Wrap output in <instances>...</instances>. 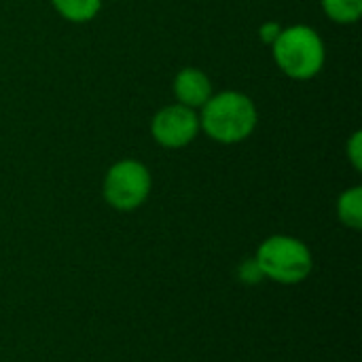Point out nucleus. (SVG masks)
<instances>
[{"instance_id":"20e7f679","label":"nucleus","mask_w":362,"mask_h":362,"mask_svg":"<svg viewBox=\"0 0 362 362\" xmlns=\"http://www.w3.org/2000/svg\"><path fill=\"white\" fill-rule=\"evenodd\" d=\"M151 189L153 176L148 168L138 159H121L104 174L102 197L110 208L119 212H132L146 204Z\"/></svg>"},{"instance_id":"6e6552de","label":"nucleus","mask_w":362,"mask_h":362,"mask_svg":"<svg viewBox=\"0 0 362 362\" xmlns=\"http://www.w3.org/2000/svg\"><path fill=\"white\" fill-rule=\"evenodd\" d=\"M53 8L72 23H87L98 17L102 0H51Z\"/></svg>"},{"instance_id":"0eeeda50","label":"nucleus","mask_w":362,"mask_h":362,"mask_svg":"<svg viewBox=\"0 0 362 362\" xmlns=\"http://www.w3.org/2000/svg\"><path fill=\"white\" fill-rule=\"evenodd\" d=\"M337 218L348 229L361 231L362 227V189H346L337 199Z\"/></svg>"},{"instance_id":"f03ea898","label":"nucleus","mask_w":362,"mask_h":362,"mask_svg":"<svg viewBox=\"0 0 362 362\" xmlns=\"http://www.w3.org/2000/svg\"><path fill=\"white\" fill-rule=\"evenodd\" d=\"M272 55L288 78L310 81L325 68L327 47L312 25L297 23L280 30L278 38L272 42Z\"/></svg>"},{"instance_id":"1a4fd4ad","label":"nucleus","mask_w":362,"mask_h":362,"mask_svg":"<svg viewBox=\"0 0 362 362\" xmlns=\"http://www.w3.org/2000/svg\"><path fill=\"white\" fill-rule=\"evenodd\" d=\"M320 6L335 23H356L362 15V0H320Z\"/></svg>"},{"instance_id":"7ed1b4c3","label":"nucleus","mask_w":362,"mask_h":362,"mask_svg":"<svg viewBox=\"0 0 362 362\" xmlns=\"http://www.w3.org/2000/svg\"><path fill=\"white\" fill-rule=\"evenodd\" d=\"M252 263L259 269V276L284 286L305 282L314 269L310 246L293 235H272L263 240Z\"/></svg>"},{"instance_id":"f257e3e1","label":"nucleus","mask_w":362,"mask_h":362,"mask_svg":"<svg viewBox=\"0 0 362 362\" xmlns=\"http://www.w3.org/2000/svg\"><path fill=\"white\" fill-rule=\"evenodd\" d=\"M202 132L218 144H238L252 136L259 110L250 95L242 91H218L197 110Z\"/></svg>"},{"instance_id":"423d86ee","label":"nucleus","mask_w":362,"mask_h":362,"mask_svg":"<svg viewBox=\"0 0 362 362\" xmlns=\"http://www.w3.org/2000/svg\"><path fill=\"white\" fill-rule=\"evenodd\" d=\"M172 91H174L178 104L199 110L214 93V87H212L210 76L204 70L187 66L174 76Z\"/></svg>"},{"instance_id":"9d476101","label":"nucleus","mask_w":362,"mask_h":362,"mask_svg":"<svg viewBox=\"0 0 362 362\" xmlns=\"http://www.w3.org/2000/svg\"><path fill=\"white\" fill-rule=\"evenodd\" d=\"M346 153H348V159H350L352 168H354L356 172H361L362 170V132L361 129H356V132L350 136V140L346 142Z\"/></svg>"},{"instance_id":"9b49d317","label":"nucleus","mask_w":362,"mask_h":362,"mask_svg":"<svg viewBox=\"0 0 362 362\" xmlns=\"http://www.w3.org/2000/svg\"><path fill=\"white\" fill-rule=\"evenodd\" d=\"M280 30H282V25H280L278 21H265V23L259 28V38H261L265 45H269V47H272V42L278 38Z\"/></svg>"},{"instance_id":"39448f33","label":"nucleus","mask_w":362,"mask_h":362,"mask_svg":"<svg viewBox=\"0 0 362 362\" xmlns=\"http://www.w3.org/2000/svg\"><path fill=\"white\" fill-rule=\"evenodd\" d=\"M199 132H202L199 112L189 106H182L178 102L157 110L151 121L153 140L159 146L172 148V151L189 146L197 138Z\"/></svg>"}]
</instances>
